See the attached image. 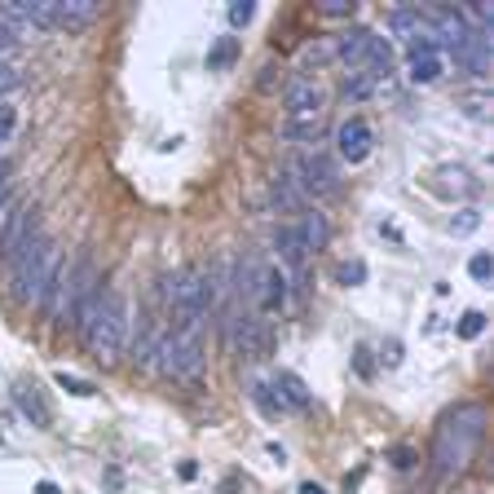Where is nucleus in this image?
Listing matches in <instances>:
<instances>
[{
    "label": "nucleus",
    "mask_w": 494,
    "mask_h": 494,
    "mask_svg": "<svg viewBox=\"0 0 494 494\" xmlns=\"http://www.w3.org/2000/svg\"><path fill=\"white\" fill-rule=\"evenodd\" d=\"M486 424H490V415H486L482 402H464V406H455V410L442 415V424L433 433V450H428L437 486L455 482L473 464V455H477V446L486 437Z\"/></svg>",
    "instance_id": "obj_1"
},
{
    "label": "nucleus",
    "mask_w": 494,
    "mask_h": 494,
    "mask_svg": "<svg viewBox=\"0 0 494 494\" xmlns=\"http://www.w3.org/2000/svg\"><path fill=\"white\" fill-rule=\"evenodd\" d=\"M76 331H80L89 358L102 363V367H111L124 354V345H128V296L116 291V287H98L93 309H89V318Z\"/></svg>",
    "instance_id": "obj_2"
},
{
    "label": "nucleus",
    "mask_w": 494,
    "mask_h": 494,
    "mask_svg": "<svg viewBox=\"0 0 494 494\" xmlns=\"http://www.w3.org/2000/svg\"><path fill=\"white\" fill-rule=\"evenodd\" d=\"M58 265H62V256H58V243H49V239L22 247V251H9V269H13L9 291H13V300L18 305H44Z\"/></svg>",
    "instance_id": "obj_3"
},
{
    "label": "nucleus",
    "mask_w": 494,
    "mask_h": 494,
    "mask_svg": "<svg viewBox=\"0 0 494 494\" xmlns=\"http://www.w3.org/2000/svg\"><path fill=\"white\" fill-rule=\"evenodd\" d=\"M89 291H98V265L89 260V256H80L76 265H58V274H53V287H49V296H44V305H49V314L58 318V323H71V314H76V305L89 296Z\"/></svg>",
    "instance_id": "obj_4"
},
{
    "label": "nucleus",
    "mask_w": 494,
    "mask_h": 494,
    "mask_svg": "<svg viewBox=\"0 0 494 494\" xmlns=\"http://www.w3.org/2000/svg\"><path fill=\"white\" fill-rule=\"evenodd\" d=\"M155 358H159V370L168 379H199V370H203V336H199V327L195 331H163Z\"/></svg>",
    "instance_id": "obj_5"
},
{
    "label": "nucleus",
    "mask_w": 494,
    "mask_h": 494,
    "mask_svg": "<svg viewBox=\"0 0 494 494\" xmlns=\"http://www.w3.org/2000/svg\"><path fill=\"white\" fill-rule=\"evenodd\" d=\"M287 177L296 181V190H300L305 199H327V195L340 190V163H336L331 155H323V150H300V155L291 159Z\"/></svg>",
    "instance_id": "obj_6"
},
{
    "label": "nucleus",
    "mask_w": 494,
    "mask_h": 494,
    "mask_svg": "<svg viewBox=\"0 0 494 494\" xmlns=\"http://www.w3.org/2000/svg\"><path fill=\"white\" fill-rule=\"evenodd\" d=\"M230 345H235V354L247 358V363L265 358L269 340H265V327H260V318H256V314H247V309H230Z\"/></svg>",
    "instance_id": "obj_7"
},
{
    "label": "nucleus",
    "mask_w": 494,
    "mask_h": 494,
    "mask_svg": "<svg viewBox=\"0 0 494 494\" xmlns=\"http://www.w3.org/2000/svg\"><path fill=\"white\" fill-rule=\"evenodd\" d=\"M287 291H291V278H287L278 265H260V278H256V296H251V305H256L260 314H283Z\"/></svg>",
    "instance_id": "obj_8"
},
{
    "label": "nucleus",
    "mask_w": 494,
    "mask_h": 494,
    "mask_svg": "<svg viewBox=\"0 0 494 494\" xmlns=\"http://www.w3.org/2000/svg\"><path fill=\"white\" fill-rule=\"evenodd\" d=\"M274 247H278V269L287 274V278H296V287H305V269H309V251L300 243V230L296 226H278V235H274Z\"/></svg>",
    "instance_id": "obj_9"
},
{
    "label": "nucleus",
    "mask_w": 494,
    "mask_h": 494,
    "mask_svg": "<svg viewBox=\"0 0 494 494\" xmlns=\"http://www.w3.org/2000/svg\"><path fill=\"white\" fill-rule=\"evenodd\" d=\"M370 146H375V132H370L367 120H345L340 128H336V155L345 159V163H363L370 155Z\"/></svg>",
    "instance_id": "obj_10"
},
{
    "label": "nucleus",
    "mask_w": 494,
    "mask_h": 494,
    "mask_svg": "<svg viewBox=\"0 0 494 494\" xmlns=\"http://www.w3.org/2000/svg\"><path fill=\"white\" fill-rule=\"evenodd\" d=\"M296 111H327V89L318 84V76H296L283 93V116Z\"/></svg>",
    "instance_id": "obj_11"
},
{
    "label": "nucleus",
    "mask_w": 494,
    "mask_h": 494,
    "mask_svg": "<svg viewBox=\"0 0 494 494\" xmlns=\"http://www.w3.org/2000/svg\"><path fill=\"white\" fill-rule=\"evenodd\" d=\"M336 58H340V36H314V40L300 44V71H305V76L331 67Z\"/></svg>",
    "instance_id": "obj_12"
},
{
    "label": "nucleus",
    "mask_w": 494,
    "mask_h": 494,
    "mask_svg": "<svg viewBox=\"0 0 494 494\" xmlns=\"http://www.w3.org/2000/svg\"><path fill=\"white\" fill-rule=\"evenodd\" d=\"M323 124H327V111H296V116H283L278 137L283 141H318Z\"/></svg>",
    "instance_id": "obj_13"
},
{
    "label": "nucleus",
    "mask_w": 494,
    "mask_h": 494,
    "mask_svg": "<svg viewBox=\"0 0 494 494\" xmlns=\"http://www.w3.org/2000/svg\"><path fill=\"white\" fill-rule=\"evenodd\" d=\"M300 243H305V251L314 256V251H327V243H331V226H327V212H318V208H305L300 212Z\"/></svg>",
    "instance_id": "obj_14"
},
{
    "label": "nucleus",
    "mask_w": 494,
    "mask_h": 494,
    "mask_svg": "<svg viewBox=\"0 0 494 494\" xmlns=\"http://www.w3.org/2000/svg\"><path fill=\"white\" fill-rule=\"evenodd\" d=\"M53 13H58V27L80 31V27H89L102 13V4L98 0H53Z\"/></svg>",
    "instance_id": "obj_15"
},
{
    "label": "nucleus",
    "mask_w": 494,
    "mask_h": 494,
    "mask_svg": "<svg viewBox=\"0 0 494 494\" xmlns=\"http://www.w3.org/2000/svg\"><path fill=\"white\" fill-rule=\"evenodd\" d=\"M274 388L283 393V402H287L291 410H314V393H309V384H305L296 370H278V375H274Z\"/></svg>",
    "instance_id": "obj_16"
},
{
    "label": "nucleus",
    "mask_w": 494,
    "mask_h": 494,
    "mask_svg": "<svg viewBox=\"0 0 494 494\" xmlns=\"http://www.w3.org/2000/svg\"><path fill=\"white\" fill-rule=\"evenodd\" d=\"M384 84H388V80L375 76L370 67H354V71L345 76V89H340V93H345V102H363V98H370V93H379Z\"/></svg>",
    "instance_id": "obj_17"
},
{
    "label": "nucleus",
    "mask_w": 494,
    "mask_h": 494,
    "mask_svg": "<svg viewBox=\"0 0 494 494\" xmlns=\"http://www.w3.org/2000/svg\"><path fill=\"white\" fill-rule=\"evenodd\" d=\"M370 40H375V31H367V27H354V31H345V36H340V58H336V62H345L349 71H354V67H363V58H367Z\"/></svg>",
    "instance_id": "obj_18"
},
{
    "label": "nucleus",
    "mask_w": 494,
    "mask_h": 494,
    "mask_svg": "<svg viewBox=\"0 0 494 494\" xmlns=\"http://www.w3.org/2000/svg\"><path fill=\"white\" fill-rule=\"evenodd\" d=\"M13 397H18V410H22L36 428H49V424H53V415H49L44 397L36 393V384H18V388H13Z\"/></svg>",
    "instance_id": "obj_19"
},
{
    "label": "nucleus",
    "mask_w": 494,
    "mask_h": 494,
    "mask_svg": "<svg viewBox=\"0 0 494 494\" xmlns=\"http://www.w3.org/2000/svg\"><path fill=\"white\" fill-rule=\"evenodd\" d=\"M384 22H388V31H393L397 40H406V44H410V40L424 31V9H388V18H384Z\"/></svg>",
    "instance_id": "obj_20"
},
{
    "label": "nucleus",
    "mask_w": 494,
    "mask_h": 494,
    "mask_svg": "<svg viewBox=\"0 0 494 494\" xmlns=\"http://www.w3.org/2000/svg\"><path fill=\"white\" fill-rule=\"evenodd\" d=\"M247 393H251V402H256V406H260L265 415H274V419L291 410V406L283 402V393H278L274 384H260V379H251V384H247Z\"/></svg>",
    "instance_id": "obj_21"
},
{
    "label": "nucleus",
    "mask_w": 494,
    "mask_h": 494,
    "mask_svg": "<svg viewBox=\"0 0 494 494\" xmlns=\"http://www.w3.org/2000/svg\"><path fill=\"white\" fill-rule=\"evenodd\" d=\"M442 71H446L442 53H410V80L415 84H433V80H442Z\"/></svg>",
    "instance_id": "obj_22"
},
{
    "label": "nucleus",
    "mask_w": 494,
    "mask_h": 494,
    "mask_svg": "<svg viewBox=\"0 0 494 494\" xmlns=\"http://www.w3.org/2000/svg\"><path fill=\"white\" fill-rule=\"evenodd\" d=\"M274 203H278V212H305V195L296 190V181L287 172L274 177Z\"/></svg>",
    "instance_id": "obj_23"
},
{
    "label": "nucleus",
    "mask_w": 494,
    "mask_h": 494,
    "mask_svg": "<svg viewBox=\"0 0 494 494\" xmlns=\"http://www.w3.org/2000/svg\"><path fill=\"white\" fill-rule=\"evenodd\" d=\"M235 58H239V40H235V36H221V40L212 44V53H208V71H226Z\"/></svg>",
    "instance_id": "obj_24"
},
{
    "label": "nucleus",
    "mask_w": 494,
    "mask_h": 494,
    "mask_svg": "<svg viewBox=\"0 0 494 494\" xmlns=\"http://www.w3.org/2000/svg\"><path fill=\"white\" fill-rule=\"evenodd\" d=\"M455 239H468V235H477L482 230V212L477 208H459L455 217H450V226H446Z\"/></svg>",
    "instance_id": "obj_25"
},
{
    "label": "nucleus",
    "mask_w": 494,
    "mask_h": 494,
    "mask_svg": "<svg viewBox=\"0 0 494 494\" xmlns=\"http://www.w3.org/2000/svg\"><path fill=\"white\" fill-rule=\"evenodd\" d=\"M13 226H18V195H4V199H0V251L9 243Z\"/></svg>",
    "instance_id": "obj_26"
},
{
    "label": "nucleus",
    "mask_w": 494,
    "mask_h": 494,
    "mask_svg": "<svg viewBox=\"0 0 494 494\" xmlns=\"http://www.w3.org/2000/svg\"><path fill=\"white\" fill-rule=\"evenodd\" d=\"M455 331H459V340H477V336L486 331V314H482V309H468V314L459 318Z\"/></svg>",
    "instance_id": "obj_27"
},
{
    "label": "nucleus",
    "mask_w": 494,
    "mask_h": 494,
    "mask_svg": "<svg viewBox=\"0 0 494 494\" xmlns=\"http://www.w3.org/2000/svg\"><path fill=\"white\" fill-rule=\"evenodd\" d=\"M53 379H58V388H67L71 397H93V393H98V384H89V379H80V375H67V370H58Z\"/></svg>",
    "instance_id": "obj_28"
},
{
    "label": "nucleus",
    "mask_w": 494,
    "mask_h": 494,
    "mask_svg": "<svg viewBox=\"0 0 494 494\" xmlns=\"http://www.w3.org/2000/svg\"><path fill=\"white\" fill-rule=\"evenodd\" d=\"M468 274L482 283V287H490L494 283V260H490V251H477L473 260H468Z\"/></svg>",
    "instance_id": "obj_29"
},
{
    "label": "nucleus",
    "mask_w": 494,
    "mask_h": 494,
    "mask_svg": "<svg viewBox=\"0 0 494 494\" xmlns=\"http://www.w3.org/2000/svg\"><path fill=\"white\" fill-rule=\"evenodd\" d=\"M336 278H340L345 287H363V283H367V265H363V260H345Z\"/></svg>",
    "instance_id": "obj_30"
},
{
    "label": "nucleus",
    "mask_w": 494,
    "mask_h": 494,
    "mask_svg": "<svg viewBox=\"0 0 494 494\" xmlns=\"http://www.w3.org/2000/svg\"><path fill=\"white\" fill-rule=\"evenodd\" d=\"M22 84V71L13 67V62H0V102H4V93H13Z\"/></svg>",
    "instance_id": "obj_31"
},
{
    "label": "nucleus",
    "mask_w": 494,
    "mask_h": 494,
    "mask_svg": "<svg viewBox=\"0 0 494 494\" xmlns=\"http://www.w3.org/2000/svg\"><path fill=\"white\" fill-rule=\"evenodd\" d=\"M251 18H256V4H251V0H235V4H230V27H247Z\"/></svg>",
    "instance_id": "obj_32"
},
{
    "label": "nucleus",
    "mask_w": 494,
    "mask_h": 494,
    "mask_svg": "<svg viewBox=\"0 0 494 494\" xmlns=\"http://www.w3.org/2000/svg\"><path fill=\"white\" fill-rule=\"evenodd\" d=\"M13 128H18V111H13L9 102H0V146L13 137Z\"/></svg>",
    "instance_id": "obj_33"
},
{
    "label": "nucleus",
    "mask_w": 494,
    "mask_h": 494,
    "mask_svg": "<svg viewBox=\"0 0 494 494\" xmlns=\"http://www.w3.org/2000/svg\"><path fill=\"white\" fill-rule=\"evenodd\" d=\"M318 13L323 18H354V0H327V4H318Z\"/></svg>",
    "instance_id": "obj_34"
},
{
    "label": "nucleus",
    "mask_w": 494,
    "mask_h": 494,
    "mask_svg": "<svg viewBox=\"0 0 494 494\" xmlns=\"http://www.w3.org/2000/svg\"><path fill=\"white\" fill-rule=\"evenodd\" d=\"M379 363L384 367H402V340H384L379 345Z\"/></svg>",
    "instance_id": "obj_35"
},
{
    "label": "nucleus",
    "mask_w": 494,
    "mask_h": 494,
    "mask_svg": "<svg viewBox=\"0 0 494 494\" xmlns=\"http://www.w3.org/2000/svg\"><path fill=\"white\" fill-rule=\"evenodd\" d=\"M354 367H358V375H375V363H370V349L367 345H358V349H354Z\"/></svg>",
    "instance_id": "obj_36"
},
{
    "label": "nucleus",
    "mask_w": 494,
    "mask_h": 494,
    "mask_svg": "<svg viewBox=\"0 0 494 494\" xmlns=\"http://www.w3.org/2000/svg\"><path fill=\"white\" fill-rule=\"evenodd\" d=\"M388 464H393V468H410V464H415V450H410V446H397V450L388 455Z\"/></svg>",
    "instance_id": "obj_37"
},
{
    "label": "nucleus",
    "mask_w": 494,
    "mask_h": 494,
    "mask_svg": "<svg viewBox=\"0 0 494 494\" xmlns=\"http://www.w3.org/2000/svg\"><path fill=\"white\" fill-rule=\"evenodd\" d=\"M177 477H181V482H195V477H199V464H195V459H181V464H177Z\"/></svg>",
    "instance_id": "obj_38"
},
{
    "label": "nucleus",
    "mask_w": 494,
    "mask_h": 494,
    "mask_svg": "<svg viewBox=\"0 0 494 494\" xmlns=\"http://www.w3.org/2000/svg\"><path fill=\"white\" fill-rule=\"evenodd\" d=\"M9 172H13V168H9V163H4V159H0V199H4V195H9Z\"/></svg>",
    "instance_id": "obj_39"
},
{
    "label": "nucleus",
    "mask_w": 494,
    "mask_h": 494,
    "mask_svg": "<svg viewBox=\"0 0 494 494\" xmlns=\"http://www.w3.org/2000/svg\"><path fill=\"white\" fill-rule=\"evenodd\" d=\"M296 494H327V490H323L318 482H300V490H296Z\"/></svg>",
    "instance_id": "obj_40"
},
{
    "label": "nucleus",
    "mask_w": 494,
    "mask_h": 494,
    "mask_svg": "<svg viewBox=\"0 0 494 494\" xmlns=\"http://www.w3.org/2000/svg\"><path fill=\"white\" fill-rule=\"evenodd\" d=\"M36 494H62V490H58L53 482H40V486H36Z\"/></svg>",
    "instance_id": "obj_41"
}]
</instances>
